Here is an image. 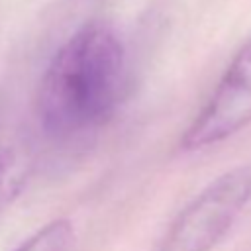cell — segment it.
I'll return each instance as SVG.
<instances>
[{
  "label": "cell",
  "mask_w": 251,
  "mask_h": 251,
  "mask_svg": "<svg viewBox=\"0 0 251 251\" xmlns=\"http://www.w3.org/2000/svg\"><path fill=\"white\" fill-rule=\"evenodd\" d=\"M31 165L33 153L25 133L0 116V214L27 184Z\"/></svg>",
  "instance_id": "4"
},
{
  "label": "cell",
  "mask_w": 251,
  "mask_h": 251,
  "mask_svg": "<svg viewBox=\"0 0 251 251\" xmlns=\"http://www.w3.org/2000/svg\"><path fill=\"white\" fill-rule=\"evenodd\" d=\"M75 245L76 235L73 224L67 218H59L39 227L12 251H75Z\"/></svg>",
  "instance_id": "5"
},
{
  "label": "cell",
  "mask_w": 251,
  "mask_h": 251,
  "mask_svg": "<svg viewBox=\"0 0 251 251\" xmlns=\"http://www.w3.org/2000/svg\"><path fill=\"white\" fill-rule=\"evenodd\" d=\"M126 90V53L112 27L90 22L55 51L39 80L35 110L45 133L57 139L104 126Z\"/></svg>",
  "instance_id": "1"
},
{
  "label": "cell",
  "mask_w": 251,
  "mask_h": 251,
  "mask_svg": "<svg viewBox=\"0 0 251 251\" xmlns=\"http://www.w3.org/2000/svg\"><path fill=\"white\" fill-rule=\"evenodd\" d=\"M251 124V39L237 51L208 102L180 137L182 151L220 143Z\"/></svg>",
  "instance_id": "3"
},
{
  "label": "cell",
  "mask_w": 251,
  "mask_h": 251,
  "mask_svg": "<svg viewBox=\"0 0 251 251\" xmlns=\"http://www.w3.org/2000/svg\"><path fill=\"white\" fill-rule=\"evenodd\" d=\"M251 200V167L226 171L171 222L155 251H212Z\"/></svg>",
  "instance_id": "2"
}]
</instances>
